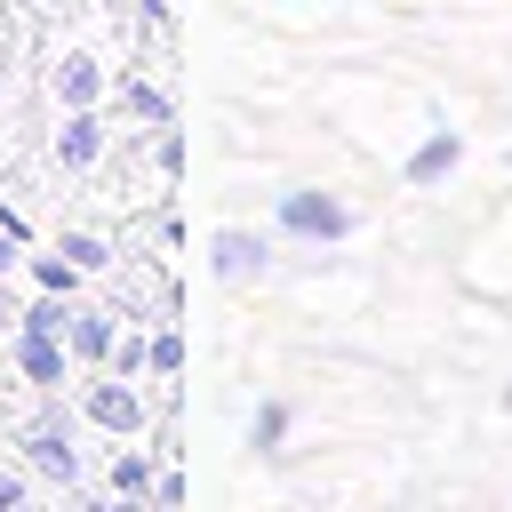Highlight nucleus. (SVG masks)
I'll return each mask as SVG.
<instances>
[{"mask_svg":"<svg viewBox=\"0 0 512 512\" xmlns=\"http://www.w3.org/2000/svg\"><path fill=\"white\" fill-rule=\"evenodd\" d=\"M280 224H288V232H312V240H336L352 216H344L328 192H288V200H280Z\"/></svg>","mask_w":512,"mask_h":512,"instance_id":"1","label":"nucleus"},{"mask_svg":"<svg viewBox=\"0 0 512 512\" xmlns=\"http://www.w3.org/2000/svg\"><path fill=\"white\" fill-rule=\"evenodd\" d=\"M16 360H24V376H32V384H64V344H56V328L24 320V336H16Z\"/></svg>","mask_w":512,"mask_h":512,"instance_id":"2","label":"nucleus"},{"mask_svg":"<svg viewBox=\"0 0 512 512\" xmlns=\"http://www.w3.org/2000/svg\"><path fill=\"white\" fill-rule=\"evenodd\" d=\"M24 456H32V472H48V480H72V472H80L64 424H32V432H24Z\"/></svg>","mask_w":512,"mask_h":512,"instance_id":"3","label":"nucleus"},{"mask_svg":"<svg viewBox=\"0 0 512 512\" xmlns=\"http://www.w3.org/2000/svg\"><path fill=\"white\" fill-rule=\"evenodd\" d=\"M88 416H96L104 432H136V424H144V400H136L128 384H96V392H88Z\"/></svg>","mask_w":512,"mask_h":512,"instance_id":"4","label":"nucleus"},{"mask_svg":"<svg viewBox=\"0 0 512 512\" xmlns=\"http://www.w3.org/2000/svg\"><path fill=\"white\" fill-rule=\"evenodd\" d=\"M96 144H104V136H96V120H88V112H72V120H64V136H56V160H64V168H88V160H96Z\"/></svg>","mask_w":512,"mask_h":512,"instance_id":"5","label":"nucleus"},{"mask_svg":"<svg viewBox=\"0 0 512 512\" xmlns=\"http://www.w3.org/2000/svg\"><path fill=\"white\" fill-rule=\"evenodd\" d=\"M256 264H264V248H256L248 232H216V272H224V280H248Z\"/></svg>","mask_w":512,"mask_h":512,"instance_id":"6","label":"nucleus"},{"mask_svg":"<svg viewBox=\"0 0 512 512\" xmlns=\"http://www.w3.org/2000/svg\"><path fill=\"white\" fill-rule=\"evenodd\" d=\"M72 352H80V360H104V352H112V320H104V312H72Z\"/></svg>","mask_w":512,"mask_h":512,"instance_id":"7","label":"nucleus"},{"mask_svg":"<svg viewBox=\"0 0 512 512\" xmlns=\"http://www.w3.org/2000/svg\"><path fill=\"white\" fill-rule=\"evenodd\" d=\"M56 96H64V104H88V96H96V64H88V56H64V64H56Z\"/></svg>","mask_w":512,"mask_h":512,"instance_id":"8","label":"nucleus"},{"mask_svg":"<svg viewBox=\"0 0 512 512\" xmlns=\"http://www.w3.org/2000/svg\"><path fill=\"white\" fill-rule=\"evenodd\" d=\"M456 168V136H432L416 160H408V184H432V176H448Z\"/></svg>","mask_w":512,"mask_h":512,"instance_id":"9","label":"nucleus"},{"mask_svg":"<svg viewBox=\"0 0 512 512\" xmlns=\"http://www.w3.org/2000/svg\"><path fill=\"white\" fill-rule=\"evenodd\" d=\"M112 488H120V496H144V488H152L144 456H120V464H112Z\"/></svg>","mask_w":512,"mask_h":512,"instance_id":"10","label":"nucleus"},{"mask_svg":"<svg viewBox=\"0 0 512 512\" xmlns=\"http://www.w3.org/2000/svg\"><path fill=\"white\" fill-rule=\"evenodd\" d=\"M64 256H72L80 272H96V264H112V256H104V240H88V232H72V240H64Z\"/></svg>","mask_w":512,"mask_h":512,"instance_id":"11","label":"nucleus"},{"mask_svg":"<svg viewBox=\"0 0 512 512\" xmlns=\"http://www.w3.org/2000/svg\"><path fill=\"white\" fill-rule=\"evenodd\" d=\"M128 96V112H144V120H168V104H160V88H120Z\"/></svg>","mask_w":512,"mask_h":512,"instance_id":"12","label":"nucleus"},{"mask_svg":"<svg viewBox=\"0 0 512 512\" xmlns=\"http://www.w3.org/2000/svg\"><path fill=\"white\" fill-rule=\"evenodd\" d=\"M152 368H160V376H176V368H184V344H176V336H160V344H152Z\"/></svg>","mask_w":512,"mask_h":512,"instance_id":"13","label":"nucleus"},{"mask_svg":"<svg viewBox=\"0 0 512 512\" xmlns=\"http://www.w3.org/2000/svg\"><path fill=\"white\" fill-rule=\"evenodd\" d=\"M280 432H288V408H264V416H256V448H272Z\"/></svg>","mask_w":512,"mask_h":512,"instance_id":"14","label":"nucleus"},{"mask_svg":"<svg viewBox=\"0 0 512 512\" xmlns=\"http://www.w3.org/2000/svg\"><path fill=\"white\" fill-rule=\"evenodd\" d=\"M8 504H24V480H16V472H0V512H8Z\"/></svg>","mask_w":512,"mask_h":512,"instance_id":"15","label":"nucleus"},{"mask_svg":"<svg viewBox=\"0 0 512 512\" xmlns=\"http://www.w3.org/2000/svg\"><path fill=\"white\" fill-rule=\"evenodd\" d=\"M8 256H16V232H0V272H8Z\"/></svg>","mask_w":512,"mask_h":512,"instance_id":"16","label":"nucleus"},{"mask_svg":"<svg viewBox=\"0 0 512 512\" xmlns=\"http://www.w3.org/2000/svg\"><path fill=\"white\" fill-rule=\"evenodd\" d=\"M0 328H8V296H0Z\"/></svg>","mask_w":512,"mask_h":512,"instance_id":"17","label":"nucleus"},{"mask_svg":"<svg viewBox=\"0 0 512 512\" xmlns=\"http://www.w3.org/2000/svg\"><path fill=\"white\" fill-rule=\"evenodd\" d=\"M40 8H56V0H40Z\"/></svg>","mask_w":512,"mask_h":512,"instance_id":"18","label":"nucleus"}]
</instances>
